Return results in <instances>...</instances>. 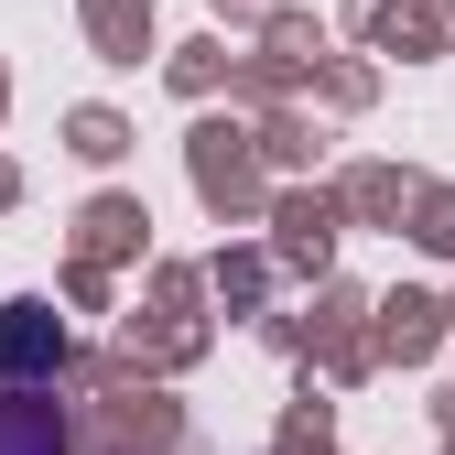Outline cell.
Returning <instances> with one entry per match:
<instances>
[{
    "instance_id": "3957f363",
    "label": "cell",
    "mask_w": 455,
    "mask_h": 455,
    "mask_svg": "<svg viewBox=\"0 0 455 455\" xmlns=\"http://www.w3.org/2000/svg\"><path fill=\"white\" fill-rule=\"evenodd\" d=\"M174 455H206V444H174Z\"/></svg>"
},
{
    "instance_id": "6da1fadb",
    "label": "cell",
    "mask_w": 455,
    "mask_h": 455,
    "mask_svg": "<svg viewBox=\"0 0 455 455\" xmlns=\"http://www.w3.org/2000/svg\"><path fill=\"white\" fill-rule=\"evenodd\" d=\"M0 455H66V412H54L44 390L0 379Z\"/></svg>"
},
{
    "instance_id": "7a4b0ae2",
    "label": "cell",
    "mask_w": 455,
    "mask_h": 455,
    "mask_svg": "<svg viewBox=\"0 0 455 455\" xmlns=\"http://www.w3.org/2000/svg\"><path fill=\"white\" fill-rule=\"evenodd\" d=\"M44 358H66L54 315L44 304H0V369H44Z\"/></svg>"
}]
</instances>
